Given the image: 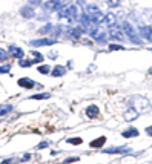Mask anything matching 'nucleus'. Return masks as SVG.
<instances>
[{
	"label": "nucleus",
	"instance_id": "c85d7f7f",
	"mask_svg": "<svg viewBox=\"0 0 152 164\" xmlns=\"http://www.w3.org/2000/svg\"><path fill=\"white\" fill-rule=\"evenodd\" d=\"M37 3H40V0H29V6L31 5H37Z\"/></svg>",
	"mask_w": 152,
	"mask_h": 164
},
{
	"label": "nucleus",
	"instance_id": "4468645a",
	"mask_svg": "<svg viewBox=\"0 0 152 164\" xmlns=\"http://www.w3.org/2000/svg\"><path fill=\"white\" fill-rule=\"evenodd\" d=\"M68 32H69L71 37H74V39H78L80 35H82V29H80V28H69Z\"/></svg>",
	"mask_w": 152,
	"mask_h": 164
},
{
	"label": "nucleus",
	"instance_id": "cd10ccee",
	"mask_svg": "<svg viewBox=\"0 0 152 164\" xmlns=\"http://www.w3.org/2000/svg\"><path fill=\"white\" fill-rule=\"evenodd\" d=\"M46 146H48V143H46V141H43V143H40V144L37 146V147H39V149H43V147H46Z\"/></svg>",
	"mask_w": 152,
	"mask_h": 164
},
{
	"label": "nucleus",
	"instance_id": "5701e85b",
	"mask_svg": "<svg viewBox=\"0 0 152 164\" xmlns=\"http://www.w3.org/2000/svg\"><path fill=\"white\" fill-rule=\"evenodd\" d=\"M6 57H8V54H6V51H3V49H0V61H5V60H6Z\"/></svg>",
	"mask_w": 152,
	"mask_h": 164
},
{
	"label": "nucleus",
	"instance_id": "ddd939ff",
	"mask_svg": "<svg viewBox=\"0 0 152 164\" xmlns=\"http://www.w3.org/2000/svg\"><path fill=\"white\" fill-rule=\"evenodd\" d=\"M137 117H138V112H137L134 107H131V111H128V112H126V120H129V121L135 120Z\"/></svg>",
	"mask_w": 152,
	"mask_h": 164
},
{
	"label": "nucleus",
	"instance_id": "f3484780",
	"mask_svg": "<svg viewBox=\"0 0 152 164\" xmlns=\"http://www.w3.org/2000/svg\"><path fill=\"white\" fill-rule=\"evenodd\" d=\"M123 150H128L126 147H111V149H106V153H123Z\"/></svg>",
	"mask_w": 152,
	"mask_h": 164
},
{
	"label": "nucleus",
	"instance_id": "dca6fc26",
	"mask_svg": "<svg viewBox=\"0 0 152 164\" xmlns=\"http://www.w3.org/2000/svg\"><path fill=\"white\" fill-rule=\"evenodd\" d=\"M20 12H22V15H23V17H34V11L31 9V6L23 8V9H22Z\"/></svg>",
	"mask_w": 152,
	"mask_h": 164
},
{
	"label": "nucleus",
	"instance_id": "412c9836",
	"mask_svg": "<svg viewBox=\"0 0 152 164\" xmlns=\"http://www.w3.org/2000/svg\"><path fill=\"white\" fill-rule=\"evenodd\" d=\"M43 98H49V94H37V95H32V100H43Z\"/></svg>",
	"mask_w": 152,
	"mask_h": 164
},
{
	"label": "nucleus",
	"instance_id": "bb28decb",
	"mask_svg": "<svg viewBox=\"0 0 152 164\" xmlns=\"http://www.w3.org/2000/svg\"><path fill=\"white\" fill-rule=\"evenodd\" d=\"M74 161H78V158H77V157H74V158H69V160H66V161H65V164H68V163H74Z\"/></svg>",
	"mask_w": 152,
	"mask_h": 164
},
{
	"label": "nucleus",
	"instance_id": "1a4fd4ad",
	"mask_svg": "<svg viewBox=\"0 0 152 164\" xmlns=\"http://www.w3.org/2000/svg\"><path fill=\"white\" fill-rule=\"evenodd\" d=\"M65 72H66V69L63 68V66H56L54 69H52V77H61V75H65Z\"/></svg>",
	"mask_w": 152,
	"mask_h": 164
},
{
	"label": "nucleus",
	"instance_id": "393cba45",
	"mask_svg": "<svg viewBox=\"0 0 152 164\" xmlns=\"http://www.w3.org/2000/svg\"><path fill=\"white\" fill-rule=\"evenodd\" d=\"M10 69H11V66H3V68H0V74H5V72H10Z\"/></svg>",
	"mask_w": 152,
	"mask_h": 164
},
{
	"label": "nucleus",
	"instance_id": "9d476101",
	"mask_svg": "<svg viewBox=\"0 0 152 164\" xmlns=\"http://www.w3.org/2000/svg\"><path fill=\"white\" fill-rule=\"evenodd\" d=\"M104 143H106V136H100L95 141H91V147H102Z\"/></svg>",
	"mask_w": 152,
	"mask_h": 164
},
{
	"label": "nucleus",
	"instance_id": "2eb2a0df",
	"mask_svg": "<svg viewBox=\"0 0 152 164\" xmlns=\"http://www.w3.org/2000/svg\"><path fill=\"white\" fill-rule=\"evenodd\" d=\"M12 111V106L11 104H3V106H0V117L2 115H6L8 112H11Z\"/></svg>",
	"mask_w": 152,
	"mask_h": 164
},
{
	"label": "nucleus",
	"instance_id": "a211bd4d",
	"mask_svg": "<svg viewBox=\"0 0 152 164\" xmlns=\"http://www.w3.org/2000/svg\"><path fill=\"white\" fill-rule=\"evenodd\" d=\"M103 22H106V23H108L109 26H112V25L115 23V17H114L112 14H108V15L104 17V20H103Z\"/></svg>",
	"mask_w": 152,
	"mask_h": 164
},
{
	"label": "nucleus",
	"instance_id": "4be33fe9",
	"mask_svg": "<svg viewBox=\"0 0 152 164\" xmlns=\"http://www.w3.org/2000/svg\"><path fill=\"white\" fill-rule=\"evenodd\" d=\"M108 5L112 6V8H115V6L120 5V0H108Z\"/></svg>",
	"mask_w": 152,
	"mask_h": 164
},
{
	"label": "nucleus",
	"instance_id": "20e7f679",
	"mask_svg": "<svg viewBox=\"0 0 152 164\" xmlns=\"http://www.w3.org/2000/svg\"><path fill=\"white\" fill-rule=\"evenodd\" d=\"M8 54H11V55L15 57V58H22L23 57V49L19 48V46H15V44H11L10 49H8Z\"/></svg>",
	"mask_w": 152,
	"mask_h": 164
},
{
	"label": "nucleus",
	"instance_id": "0eeeda50",
	"mask_svg": "<svg viewBox=\"0 0 152 164\" xmlns=\"http://www.w3.org/2000/svg\"><path fill=\"white\" fill-rule=\"evenodd\" d=\"M109 34H111V37H112V39H117V40H121V39H123L121 31H120L118 28H115V26H111Z\"/></svg>",
	"mask_w": 152,
	"mask_h": 164
},
{
	"label": "nucleus",
	"instance_id": "f8f14e48",
	"mask_svg": "<svg viewBox=\"0 0 152 164\" xmlns=\"http://www.w3.org/2000/svg\"><path fill=\"white\" fill-rule=\"evenodd\" d=\"M124 138H132V136H138V130L137 129H128L121 133Z\"/></svg>",
	"mask_w": 152,
	"mask_h": 164
},
{
	"label": "nucleus",
	"instance_id": "6e6552de",
	"mask_svg": "<svg viewBox=\"0 0 152 164\" xmlns=\"http://www.w3.org/2000/svg\"><path fill=\"white\" fill-rule=\"evenodd\" d=\"M138 34L141 35V37H145L148 42H151V28H149V26H145V28H140Z\"/></svg>",
	"mask_w": 152,
	"mask_h": 164
},
{
	"label": "nucleus",
	"instance_id": "f257e3e1",
	"mask_svg": "<svg viewBox=\"0 0 152 164\" xmlns=\"http://www.w3.org/2000/svg\"><path fill=\"white\" fill-rule=\"evenodd\" d=\"M123 29H124V32H126V35H128V37H129L134 43H135V44H140V43H141V40H140V37H138V34L135 32V29H134L128 22L123 23Z\"/></svg>",
	"mask_w": 152,
	"mask_h": 164
},
{
	"label": "nucleus",
	"instance_id": "423d86ee",
	"mask_svg": "<svg viewBox=\"0 0 152 164\" xmlns=\"http://www.w3.org/2000/svg\"><path fill=\"white\" fill-rule=\"evenodd\" d=\"M19 86L26 87V89H32L34 87V81L31 78H20L19 80Z\"/></svg>",
	"mask_w": 152,
	"mask_h": 164
},
{
	"label": "nucleus",
	"instance_id": "6ab92c4d",
	"mask_svg": "<svg viewBox=\"0 0 152 164\" xmlns=\"http://www.w3.org/2000/svg\"><path fill=\"white\" fill-rule=\"evenodd\" d=\"M51 29H52V26H51V25H46V26H42V28L39 29V32L43 35V34H48Z\"/></svg>",
	"mask_w": 152,
	"mask_h": 164
},
{
	"label": "nucleus",
	"instance_id": "b1692460",
	"mask_svg": "<svg viewBox=\"0 0 152 164\" xmlns=\"http://www.w3.org/2000/svg\"><path fill=\"white\" fill-rule=\"evenodd\" d=\"M39 72H42V74H48L49 68H48V66H40V68H39Z\"/></svg>",
	"mask_w": 152,
	"mask_h": 164
},
{
	"label": "nucleus",
	"instance_id": "7ed1b4c3",
	"mask_svg": "<svg viewBox=\"0 0 152 164\" xmlns=\"http://www.w3.org/2000/svg\"><path fill=\"white\" fill-rule=\"evenodd\" d=\"M29 43H31V46L39 48V46H49V44L54 43V40H52V39H40V40H32Z\"/></svg>",
	"mask_w": 152,
	"mask_h": 164
},
{
	"label": "nucleus",
	"instance_id": "f03ea898",
	"mask_svg": "<svg viewBox=\"0 0 152 164\" xmlns=\"http://www.w3.org/2000/svg\"><path fill=\"white\" fill-rule=\"evenodd\" d=\"M32 55H34V58L31 60H20V66L22 68H28V66H31V65H34V63H37V61H42L43 60V55L40 52H37V51H34V52H31Z\"/></svg>",
	"mask_w": 152,
	"mask_h": 164
},
{
	"label": "nucleus",
	"instance_id": "9b49d317",
	"mask_svg": "<svg viewBox=\"0 0 152 164\" xmlns=\"http://www.w3.org/2000/svg\"><path fill=\"white\" fill-rule=\"evenodd\" d=\"M58 5H60V0H51V2L46 3V8L49 11H56L58 9Z\"/></svg>",
	"mask_w": 152,
	"mask_h": 164
},
{
	"label": "nucleus",
	"instance_id": "a878e982",
	"mask_svg": "<svg viewBox=\"0 0 152 164\" xmlns=\"http://www.w3.org/2000/svg\"><path fill=\"white\" fill-rule=\"evenodd\" d=\"M109 49H111V51H115V49L118 51V49H123V46H120V44H111Z\"/></svg>",
	"mask_w": 152,
	"mask_h": 164
},
{
	"label": "nucleus",
	"instance_id": "39448f33",
	"mask_svg": "<svg viewBox=\"0 0 152 164\" xmlns=\"http://www.w3.org/2000/svg\"><path fill=\"white\" fill-rule=\"evenodd\" d=\"M98 114H100V111H98V107H97L95 104L88 106V109H86V115H88L89 118H95V117H98Z\"/></svg>",
	"mask_w": 152,
	"mask_h": 164
},
{
	"label": "nucleus",
	"instance_id": "aec40b11",
	"mask_svg": "<svg viewBox=\"0 0 152 164\" xmlns=\"http://www.w3.org/2000/svg\"><path fill=\"white\" fill-rule=\"evenodd\" d=\"M66 141H68V143H71V144H75V146L83 143V140H82V138H69V140H66Z\"/></svg>",
	"mask_w": 152,
	"mask_h": 164
},
{
	"label": "nucleus",
	"instance_id": "c756f323",
	"mask_svg": "<svg viewBox=\"0 0 152 164\" xmlns=\"http://www.w3.org/2000/svg\"><path fill=\"white\" fill-rule=\"evenodd\" d=\"M2 164H11V160H5Z\"/></svg>",
	"mask_w": 152,
	"mask_h": 164
}]
</instances>
